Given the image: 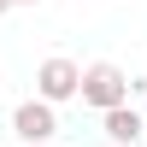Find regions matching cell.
I'll return each mask as SVG.
<instances>
[{
	"label": "cell",
	"instance_id": "6da1fadb",
	"mask_svg": "<svg viewBox=\"0 0 147 147\" xmlns=\"http://www.w3.org/2000/svg\"><path fill=\"white\" fill-rule=\"evenodd\" d=\"M129 88H136V82H129L112 59H100V65L82 71V106H94L100 118H106V112H118V106H129Z\"/></svg>",
	"mask_w": 147,
	"mask_h": 147
},
{
	"label": "cell",
	"instance_id": "7a4b0ae2",
	"mask_svg": "<svg viewBox=\"0 0 147 147\" xmlns=\"http://www.w3.org/2000/svg\"><path fill=\"white\" fill-rule=\"evenodd\" d=\"M35 100L59 106V100H82V65H71V59H41L35 65Z\"/></svg>",
	"mask_w": 147,
	"mask_h": 147
},
{
	"label": "cell",
	"instance_id": "3957f363",
	"mask_svg": "<svg viewBox=\"0 0 147 147\" xmlns=\"http://www.w3.org/2000/svg\"><path fill=\"white\" fill-rule=\"evenodd\" d=\"M12 136H18L24 147H53V136H59V112H53L47 100L12 106Z\"/></svg>",
	"mask_w": 147,
	"mask_h": 147
},
{
	"label": "cell",
	"instance_id": "277c9868",
	"mask_svg": "<svg viewBox=\"0 0 147 147\" xmlns=\"http://www.w3.org/2000/svg\"><path fill=\"white\" fill-rule=\"evenodd\" d=\"M100 124H106V141H118V147H136V141H141V129H147L136 106H118V112H106Z\"/></svg>",
	"mask_w": 147,
	"mask_h": 147
},
{
	"label": "cell",
	"instance_id": "5b68a950",
	"mask_svg": "<svg viewBox=\"0 0 147 147\" xmlns=\"http://www.w3.org/2000/svg\"><path fill=\"white\" fill-rule=\"evenodd\" d=\"M12 6H41V0H12Z\"/></svg>",
	"mask_w": 147,
	"mask_h": 147
},
{
	"label": "cell",
	"instance_id": "8992f818",
	"mask_svg": "<svg viewBox=\"0 0 147 147\" xmlns=\"http://www.w3.org/2000/svg\"><path fill=\"white\" fill-rule=\"evenodd\" d=\"M0 88H6V77H0Z\"/></svg>",
	"mask_w": 147,
	"mask_h": 147
}]
</instances>
